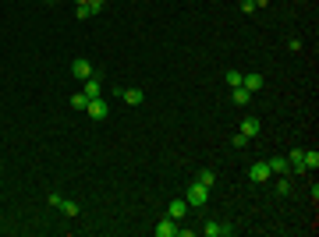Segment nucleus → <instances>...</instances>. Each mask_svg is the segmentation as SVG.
Returning <instances> with one entry per match:
<instances>
[{
  "mask_svg": "<svg viewBox=\"0 0 319 237\" xmlns=\"http://www.w3.org/2000/svg\"><path fill=\"white\" fill-rule=\"evenodd\" d=\"M185 202H188V209H202L206 202H209V188H202L199 181L188 188V195H185Z\"/></svg>",
  "mask_w": 319,
  "mask_h": 237,
  "instance_id": "1",
  "label": "nucleus"
},
{
  "mask_svg": "<svg viewBox=\"0 0 319 237\" xmlns=\"http://www.w3.org/2000/svg\"><path fill=\"white\" fill-rule=\"evenodd\" d=\"M85 113H89L92 121H103V117L110 113V103H107L103 96H96V99H89V103H85Z\"/></svg>",
  "mask_w": 319,
  "mask_h": 237,
  "instance_id": "2",
  "label": "nucleus"
},
{
  "mask_svg": "<svg viewBox=\"0 0 319 237\" xmlns=\"http://www.w3.org/2000/svg\"><path fill=\"white\" fill-rule=\"evenodd\" d=\"M46 202H50L54 209H61L64 216H78V212H82V205H78V202H71V198H61V195H50Z\"/></svg>",
  "mask_w": 319,
  "mask_h": 237,
  "instance_id": "3",
  "label": "nucleus"
},
{
  "mask_svg": "<svg viewBox=\"0 0 319 237\" xmlns=\"http://www.w3.org/2000/svg\"><path fill=\"white\" fill-rule=\"evenodd\" d=\"M202 233H206V237H231V233H234V226H227V223H217V219H209V223H202Z\"/></svg>",
  "mask_w": 319,
  "mask_h": 237,
  "instance_id": "4",
  "label": "nucleus"
},
{
  "mask_svg": "<svg viewBox=\"0 0 319 237\" xmlns=\"http://www.w3.org/2000/svg\"><path fill=\"white\" fill-rule=\"evenodd\" d=\"M152 233L156 237H178V219H171V216H164L156 226H152Z\"/></svg>",
  "mask_w": 319,
  "mask_h": 237,
  "instance_id": "5",
  "label": "nucleus"
},
{
  "mask_svg": "<svg viewBox=\"0 0 319 237\" xmlns=\"http://www.w3.org/2000/svg\"><path fill=\"white\" fill-rule=\"evenodd\" d=\"M71 75H75L78 82H85V78H92V75H96V68H92V64H89L85 57H78V61L71 64Z\"/></svg>",
  "mask_w": 319,
  "mask_h": 237,
  "instance_id": "6",
  "label": "nucleus"
},
{
  "mask_svg": "<svg viewBox=\"0 0 319 237\" xmlns=\"http://www.w3.org/2000/svg\"><path fill=\"white\" fill-rule=\"evenodd\" d=\"M273 173H270V163H252L248 166V181H255V184H262V181H270Z\"/></svg>",
  "mask_w": 319,
  "mask_h": 237,
  "instance_id": "7",
  "label": "nucleus"
},
{
  "mask_svg": "<svg viewBox=\"0 0 319 237\" xmlns=\"http://www.w3.org/2000/svg\"><path fill=\"white\" fill-rule=\"evenodd\" d=\"M167 216H171V219H185V216H188V202H185V198H171Z\"/></svg>",
  "mask_w": 319,
  "mask_h": 237,
  "instance_id": "8",
  "label": "nucleus"
},
{
  "mask_svg": "<svg viewBox=\"0 0 319 237\" xmlns=\"http://www.w3.org/2000/svg\"><path fill=\"white\" fill-rule=\"evenodd\" d=\"M85 99H96V96H103V82H99V75H92V78H85Z\"/></svg>",
  "mask_w": 319,
  "mask_h": 237,
  "instance_id": "9",
  "label": "nucleus"
},
{
  "mask_svg": "<svg viewBox=\"0 0 319 237\" xmlns=\"http://www.w3.org/2000/svg\"><path fill=\"white\" fill-rule=\"evenodd\" d=\"M287 166H291V173H305V149H294L287 156Z\"/></svg>",
  "mask_w": 319,
  "mask_h": 237,
  "instance_id": "10",
  "label": "nucleus"
},
{
  "mask_svg": "<svg viewBox=\"0 0 319 237\" xmlns=\"http://www.w3.org/2000/svg\"><path fill=\"white\" fill-rule=\"evenodd\" d=\"M241 85H245V89H248V92L255 96V92H259V89H262L266 82H262V75H259V71H252V75H245V78H241Z\"/></svg>",
  "mask_w": 319,
  "mask_h": 237,
  "instance_id": "11",
  "label": "nucleus"
},
{
  "mask_svg": "<svg viewBox=\"0 0 319 237\" xmlns=\"http://www.w3.org/2000/svg\"><path fill=\"white\" fill-rule=\"evenodd\" d=\"M121 99H124L128 106H142L145 96H142V89H121Z\"/></svg>",
  "mask_w": 319,
  "mask_h": 237,
  "instance_id": "12",
  "label": "nucleus"
},
{
  "mask_svg": "<svg viewBox=\"0 0 319 237\" xmlns=\"http://www.w3.org/2000/svg\"><path fill=\"white\" fill-rule=\"evenodd\" d=\"M231 99H234V106H248L252 103V92L245 85H238V89H231Z\"/></svg>",
  "mask_w": 319,
  "mask_h": 237,
  "instance_id": "13",
  "label": "nucleus"
},
{
  "mask_svg": "<svg viewBox=\"0 0 319 237\" xmlns=\"http://www.w3.org/2000/svg\"><path fill=\"white\" fill-rule=\"evenodd\" d=\"M241 135H245V138H255V135H259V121H255V117H245V121H241Z\"/></svg>",
  "mask_w": 319,
  "mask_h": 237,
  "instance_id": "14",
  "label": "nucleus"
},
{
  "mask_svg": "<svg viewBox=\"0 0 319 237\" xmlns=\"http://www.w3.org/2000/svg\"><path fill=\"white\" fill-rule=\"evenodd\" d=\"M266 163H270V173H291V166H287L284 156H273V159H266Z\"/></svg>",
  "mask_w": 319,
  "mask_h": 237,
  "instance_id": "15",
  "label": "nucleus"
},
{
  "mask_svg": "<svg viewBox=\"0 0 319 237\" xmlns=\"http://www.w3.org/2000/svg\"><path fill=\"white\" fill-rule=\"evenodd\" d=\"M195 181H199L202 188H213V184H217V173H213V170H199V177H195Z\"/></svg>",
  "mask_w": 319,
  "mask_h": 237,
  "instance_id": "16",
  "label": "nucleus"
},
{
  "mask_svg": "<svg viewBox=\"0 0 319 237\" xmlns=\"http://www.w3.org/2000/svg\"><path fill=\"white\" fill-rule=\"evenodd\" d=\"M319 166V152L315 149H305V170H315Z\"/></svg>",
  "mask_w": 319,
  "mask_h": 237,
  "instance_id": "17",
  "label": "nucleus"
},
{
  "mask_svg": "<svg viewBox=\"0 0 319 237\" xmlns=\"http://www.w3.org/2000/svg\"><path fill=\"white\" fill-rule=\"evenodd\" d=\"M277 195H280V198L291 195V181H287V173H280V181H277Z\"/></svg>",
  "mask_w": 319,
  "mask_h": 237,
  "instance_id": "18",
  "label": "nucleus"
},
{
  "mask_svg": "<svg viewBox=\"0 0 319 237\" xmlns=\"http://www.w3.org/2000/svg\"><path fill=\"white\" fill-rule=\"evenodd\" d=\"M85 103H89L85 92H75V96H71V110H85Z\"/></svg>",
  "mask_w": 319,
  "mask_h": 237,
  "instance_id": "19",
  "label": "nucleus"
},
{
  "mask_svg": "<svg viewBox=\"0 0 319 237\" xmlns=\"http://www.w3.org/2000/svg\"><path fill=\"white\" fill-rule=\"evenodd\" d=\"M241 78H245L241 71H227V85H231V89H238V85H241Z\"/></svg>",
  "mask_w": 319,
  "mask_h": 237,
  "instance_id": "20",
  "label": "nucleus"
},
{
  "mask_svg": "<svg viewBox=\"0 0 319 237\" xmlns=\"http://www.w3.org/2000/svg\"><path fill=\"white\" fill-rule=\"evenodd\" d=\"M75 15H78L82 22H85V18H92V11H89V4H78V8H75Z\"/></svg>",
  "mask_w": 319,
  "mask_h": 237,
  "instance_id": "21",
  "label": "nucleus"
},
{
  "mask_svg": "<svg viewBox=\"0 0 319 237\" xmlns=\"http://www.w3.org/2000/svg\"><path fill=\"white\" fill-rule=\"evenodd\" d=\"M85 4H89V11H92V15H99V11H103V4H107V0H85Z\"/></svg>",
  "mask_w": 319,
  "mask_h": 237,
  "instance_id": "22",
  "label": "nucleus"
},
{
  "mask_svg": "<svg viewBox=\"0 0 319 237\" xmlns=\"http://www.w3.org/2000/svg\"><path fill=\"white\" fill-rule=\"evenodd\" d=\"M231 142H234V145H238V149H245V145H248V142H252V138H245V135H241V131H238V135H234V138H231Z\"/></svg>",
  "mask_w": 319,
  "mask_h": 237,
  "instance_id": "23",
  "label": "nucleus"
},
{
  "mask_svg": "<svg viewBox=\"0 0 319 237\" xmlns=\"http://www.w3.org/2000/svg\"><path fill=\"white\" fill-rule=\"evenodd\" d=\"M75 4H85V0H75Z\"/></svg>",
  "mask_w": 319,
  "mask_h": 237,
  "instance_id": "24",
  "label": "nucleus"
},
{
  "mask_svg": "<svg viewBox=\"0 0 319 237\" xmlns=\"http://www.w3.org/2000/svg\"><path fill=\"white\" fill-rule=\"evenodd\" d=\"M43 4H46V0H43Z\"/></svg>",
  "mask_w": 319,
  "mask_h": 237,
  "instance_id": "25",
  "label": "nucleus"
}]
</instances>
